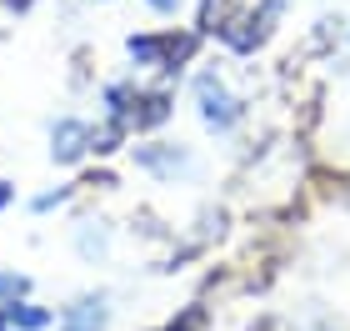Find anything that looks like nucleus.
Wrapping results in <instances>:
<instances>
[{
  "mask_svg": "<svg viewBox=\"0 0 350 331\" xmlns=\"http://www.w3.org/2000/svg\"><path fill=\"white\" fill-rule=\"evenodd\" d=\"M280 0H260V5L256 10H241V15H235V21L226 25V36H220V40H226L230 45V51H260V45L270 40V30H275V21H280Z\"/></svg>",
  "mask_w": 350,
  "mask_h": 331,
  "instance_id": "nucleus-1",
  "label": "nucleus"
},
{
  "mask_svg": "<svg viewBox=\"0 0 350 331\" xmlns=\"http://www.w3.org/2000/svg\"><path fill=\"white\" fill-rule=\"evenodd\" d=\"M125 51H131L135 66H175V60H190L196 36H175V30H161V36H131Z\"/></svg>",
  "mask_w": 350,
  "mask_h": 331,
  "instance_id": "nucleus-2",
  "label": "nucleus"
},
{
  "mask_svg": "<svg viewBox=\"0 0 350 331\" xmlns=\"http://www.w3.org/2000/svg\"><path fill=\"white\" fill-rule=\"evenodd\" d=\"M196 101H200L205 125H215V131H226V125L241 116V101H235L230 90L215 81V75H200V81H196Z\"/></svg>",
  "mask_w": 350,
  "mask_h": 331,
  "instance_id": "nucleus-3",
  "label": "nucleus"
},
{
  "mask_svg": "<svg viewBox=\"0 0 350 331\" xmlns=\"http://www.w3.org/2000/svg\"><path fill=\"white\" fill-rule=\"evenodd\" d=\"M245 10V0H200V36H226V25Z\"/></svg>",
  "mask_w": 350,
  "mask_h": 331,
  "instance_id": "nucleus-4",
  "label": "nucleus"
},
{
  "mask_svg": "<svg viewBox=\"0 0 350 331\" xmlns=\"http://www.w3.org/2000/svg\"><path fill=\"white\" fill-rule=\"evenodd\" d=\"M55 161H75V156H81V151H90V131H85V125L81 121H60L55 125Z\"/></svg>",
  "mask_w": 350,
  "mask_h": 331,
  "instance_id": "nucleus-5",
  "label": "nucleus"
},
{
  "mask_svg": "<svg viewBox=\"0 0 350 331\" xmlns=\"http://www.w3.org/2000/svg\"><path fill=\"white\" fill-rule=\"evenodd\" d=\"M45 321H51V311H40V306H5L0 311V331H40Z\"/></svg>",
  "mask_w": 350,
  "mask_h": 331,
  "instance_id": "nucleus-6",
  "label": "nucleus"
},
{
  "mask_svg": "<svg viewBox=\"0 0 350 331\" xmlns=\"http://www.w3.org/2000/svg\"><path fill=\"white\" fill-rule=\"evenodd\" d=\"M100 326H105V306L100 302H81L66 317V331H100Z\"/></svg>",
  "mask_w": 350,
  "mask_h": 331,
  "instance_id": "nucleus-7",
  "label": "nucleus"
},
{
  "mask_svg": "<svg viewBox=\"0 0 350 331\" xmlns=\"http://www.w3.org/2000/svg\"><path fill=\"white\" fill-rule=\"evenodd\" d=\"M116 146H120V121L95 125V131H90V151H116Z\"/></svg>",
  "mask_w": 350,
  "mask_h": 331,
  "instance_id": "nucleus-8",
  "label": "nucleus"
},
{
  "mask_svg": "<svg viewBox=\"0 0 350 331\" xmlns=\"http://www.w3.org/2000/svg\"><path fill=\"white\" fill-rule=\"evenodd\" d=\"M25 291V276H0V296H21Z\"/></svg>",
  "mask_w": 350,
  "mask_h": 331,
  "instance_id": "nucleus-9",
  "label": "nucleus"
},
{
  "mask_svg": "<svg viewBox=\"0 0 350 331\" xmlns=\"http://www.w3.org/2000/svg\"><path fill=\"white\" fill-rule=\"evenodd\" d=\"M150 10H161V15H170V10H180V0H146Z\"/></svg>",
  "mask_w": 350,
  "mask_h": 331,
  "instance_id": "nucleus-10",
  "label": "nucleus"
},
{
  "mask_svg": "<svg viewBox=\"0 0 350 331\" xmlns=\"http://www.w3.org/2000/svg\"><path fill=\"white\" fill-rule=\"evenodd\" d=\"M5 201H10V186H5V181H0V206H5Z\"/></svg>",
  "mask_w": 350,
  "mask_h": 331,
  "instance_id": "nucleus-11",
  "label": "nucleus"
},
{
  "mask_svg": "<svg viewBox=\"0 0 350 331\" xmlns=\"http://www.w3.org/2000/svg\"><path fill=\"white\" fill-rule=\"evenodd\" d=\"M260 331H280V326H275V321H265V326H260Z\"/></svg>",
  "mask_w": 350,
  "mask_h": 331,
  "instance_id": "nucleus-12",
  "label": "nucleus"
}]
</instances>
